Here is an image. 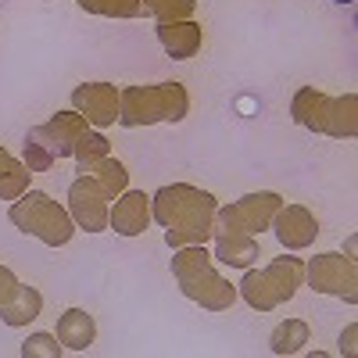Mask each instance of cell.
Masks as SVG:
<instances>
[{
  "label": "cell",
  "mask_w": 358,
  "mask_h": 358,
  "mask_svg": "<svg viewBox=\"0 0 358 358\" xmlns=\"http://www.w3.org/2000/svg\"><path fill=\"white\" fill-rule=\"evenodd\" d=\"M215 208H219L215 194L190 183H169L151 197V219L165 229V244L176 251L212 241Z\"/></svg>",
  "instance_id": "obj_1"
},
{
  "label": "cell",
  "mask_w": 358,
  "mask_h": 358,
  "mask_svg": "<svg viewBox=\"0 0 358 358\" xmlns=\"http://www.w3.org/2000/svg\"><path fill=\"white\" fill-rule=\"evenodd\" d=\"M172 276L190 297L194 305L204 312H229L236 305V287L215 273V258L208 251V244H190V248H176L172 251Z\"/></svg>",
  "instance_id": "obj_2"
},
{
  "label": "cell",
  "mask_w": 358,
  "mask_h": 358,
  "mask_svg": "<svg viewBox=\"0 0 358 358\" xmlns=\"http://www.w3.org/2000/svg\"><path fill=\"white\" fill-rule=\"evenodd\" d=\"M297 287H305V262L294 258V255H283V258H273L262 268H244V280L236 287V294L255 308V312H273L280 305H287L290 297L297 294Z\"/></svg>",
  "instance_id": "obj_3"
},
{
  "label": "cell",
  "mask_w": 358,
  "mask_h": 358,
  "mask_svg": "<svg viewBox=\"0 0 358 358\" xmlns=\"http://www.w3.org/2000/svg\"><path fill=\"white\" fill-rule=\"evenodd\" d=\"M8 219L15 229H22L25 236H36L47 248H65L76 236V222L69 215V208L57 204L43 190H25L18 201H11Z\"/></svg>",
  "instance_id": "obj_4"
},
{
  "label": "cell",
  "mask_w": 358,
  "mask_h": 358,
  "mask_svg": "<svg viewBox=\"0 0 358 358\" xmlns=\"http://www.w3.org/2000/svg\"><path fill=\"white\" fill-rule=\"evenodd\" d=\"M280 204H283V197L276 190H258V194H244L233 204H219L215 219H212V236H222L229 229L258 236V233H265L268 226H273Z\"/></svg>",
  "instance_id": "obj_5"
},
{
  "label": "cell",
  "mask_w": 358,
  "mask_h": 358,
  "mask_svg": "<svg viewBox=\"0 0 358 358\" xmlns=\"http://www.w3.org/2000/svg\"><path fill=\"white\" fill-rule=\"evenodd\" d=\"M305 280L315 294L341 297V301H348V305L358 301V265H355V258H348L341 251L315 255L305 265Z\"/></svg>",
  "instance_id": "obj_6"
},
{
  "label": "cell",
  "mask_w": 358,
  "mask_h": 358,
  "mask_svg": "<svg viewBox=\"0 0 358 358\" xmlns=\"http://www.w3.org/2000/svg\"><path fill=\"white\" fill-rule=\"evenodd\" d=\"M69 215L76 222V229L86 233H104L108 229V212H111V197L104 194V187L94 176H76L69 187Z\"/></svg>",
  "instance_id": "obj_7"
},
{
  "label": "cell",
  "mask_w": 358,
  "mask_h": 358,
  "mask_svg": "<svg viewBox=\"0 0 358 358\" xmlns=\"http://www.w3.org/2000/svg\"><path fill=\"white\" fill-rule=\"evenodd\" d=\"M155 122H165L162 83H155V86H122L118 90V126L140 129V126H155Z\"/></svg>",
  "instance_id": "obj_8"
},
{
  "label": "cell",
  "mask_w": 358,
  "mask_h": 358,
  "mask_svg": "<svg viewBox=\"0 0 358 358\" xmlns=\"http://www.w3.org/2000/svg\"><path fill=\"white\" fill-rule=\"evenodd\" d=\"M72 108L94 129L118 122V86L115 83H79L72 90Z\"/></svg>",
  "instance_id": "obj_9"
},
{
  "label": "cell",
  "mask_w": 358,
  "mask_h": 358,
  "mask_svg": "<svg viewBox=\"0 0 358 358\" xmlns=\"http://www.w3.org/2000/svg\"><path fill=\"white\" fill-rule=\"evenodd\" d=\"M276 233V241L287 248V251H305L315 244L319 236V219L308 212L305 204H280V212L273 219V226H268Z\"/></svg>",
  "instance_id": "obj_10"
},
{
  "label": "cell",
  "mask_w": 358,
  "mask_h": 358,
  "mask_svg": "<svg viewBox=\"0 0 358 358\" xmlns=\"http://www.w3.org/2000/svg\"><path fill=\"white\" fill-rule=\"evenodd\" d=\"M151 226V197L143 190H126L111 201L108 212V229H115L118 236H140Z\"/></svg>",
  "instance_id": "obj_11"
},
{
  "label": "cell",
  "mask_w": 358,
  "mask_h": 358,
  "mask_svg": "<svg viewBox=\"0 0 358 358\" xmlns=\"http://www.w3.org/2000/svg\"><path fill=\"white\" fill-rule=\"evenodd\" d=\"M155 33H158L162 50L172 57V62H190L204 43V29L194 18H187V22H158Z\"/></svg>",
  "instance_id": "obj_12"
},
{
  "label": "cell",
  "mask_w": 358,
  "mask_h": 358,
  "mask_svg": "<svg viewBox=\"0 0 358 358\" xmlns=\"http://www.w3.org/2000/svg\"><path fill=\"white\" fill-rule=\"evenodd\" d=\"M40 129H43V136L50 140L57 162H62V158H72L76 140L90 129V122H86V118L72 108V111H57V115H50L47 122H40Z\"/></svg>",
  "instance_id": "obj_13"
},
{
  "label": "cell",
  "mask_w": 358,
  "mask_h": 358,
  "mask_svg": "<svg viewBox=\"0 0 358 358\" xmlns=\"http://www.w3.org/2000/svg\"><path fill=\"white\" fill-rule=\"evenodd\" d=\"M212 241H215L212 258L222 262V265H229V268H251V265L262 258L258 236H251V233L229 229V233H222V236H212Z\"/></svg>",
  "instance_id": "obj_14"
},
{
  "label": "cell",
  "mask_w": 358,
  "mask_h": 358,
  "mask_svg": "<svg viewBox=\"0 0 358 358\" xmlns=\"http://www.w3.org/2000/svg\"><path fill=\"white\" fill-rule=\"evenodd\" d=\"M54 337L62 341L65 351H86V348H94V341H97V322L83 308H69V312L57 315Z\"/></svg>",
  "instance_id": "obj_15"
},
{
  "label": "cell",
  "mask_w": 358,
  "mask_h": 358,
  "mask_svg": "<svg viewBox=\"0 0 358 358\" xmlns=\"http://www.w3.org/2000/svg\"><path fill=\"white\" fill-rule=\"evenodd\" d=\"M322 136H334V140H355L358 133V97L344 94V97H330L322 111Z\"/></svg>",
  "instance_id": "obj_16"
},
{
  "label": "cell",
  "mask_w": 358,
  "mask_h": 358,
  "mask_svg": "<svg viewBox=\"0 0 358 358\" xmlns=\"http://www.w3.org/2000/svg\"><path fill=\"white\" fill-rule=\"evenodd\" d=\"M326 101H330V94H322V90H315V86H301V90L294 94V101H290V118H294L301 129L319 133V129H322Z\"/></svg>",
  "instance_id": "obj_17"
},
{
  "label": "cell",
  "mask_w": 358,
  "mask_h": 358,
  "mask_svg": "<svg viewBox=\"0 0 358 358\" xmlns=\"http://www.w3.org/2000/svg\"><path fill=\"white\" fill-rule=\"evenodd\" d=\"M312 341V330L305 319H283L273 337H268V351H273L276 358H287V355H301L305 344Z\"/></svg>",
  "instance_id": "obj_18"
},
{
  "label": "cell",
  "mask_w": 358,
  "mask_h": 358,
  "mask_svg": "<svg viewBox=\"0 0 358 358\" xmlns=\"http://www.w3.org/2000/svg\"><path fill=\"white\" fill-rule=\"evenodd\" d=\"M43 312V294L36 287H25L15 294V301L0 308V319H4V326H11V330H18V326H29L33 319H40Z\"/></svg>",
  "instance_id": "obj_19"
},
{
  "label": "cell",
  "mask_w": 358,
  "mask_h": 358,
  "mask_svg": "<svg viewBox=\"0 0 358 358\" xmlns=\"http://www.w3.org/2000/svg\"><path fill=\"white\" fill-rule=\"evenodd\" d=\"M22 165H25L29 172H50V169L57 165V155H54V147H50V140L43 136L40 126H33V129L25 133V143H22Z\"/></svg>",
  "instance_id": "obj_20"
},
{
  "label": "cell",
  "mask_w": 358,
  "mask_h": 358,
  "mask_svg": "<svg viewBox=\"0 0 358 358\" xmlns=\"http://www.w3.org/2000/svg\"><path fill=\"white\" fill-rule=\"evenodd\" d=\"M29 172L15 155H8L4 147H0V201H18L25 190H29Z\"/></svg>",
  "instance_id": "obj_21"
},
{
  "label": "cell",
  "mask_w": 358,
  "mask_h": 358,
  "mask_svg": "<svg viewBox=\"0 0 358 358\" xmlns=\"http://www.w3.org/2000/svg\"><path fill=\"white\" fill-rule=\"evenodd\" d=\"M111 155V143H108V136H101L97 129H86L79 140H76V151H72V158H76V169L86 176V172H94V165L101 162V158H108Z\"/></svg>",
  "instance_id": "obj_22"
},
{
  "label": "cell",
  "mask_w": 358,
  "mask_h": 358,
  "mask_svg": "<svg viewBox=\"0 0 358 358\" xmlns=\"http://www.w3.org/2000/svg\"><path fill=\"white\" fill-rule=\"evenodd\" d=\"M86 176H94L97 183L104 187V194L115 201L118 194H126L129 190V172H126V165L118 162L115 155H108V158H101L97 165H94V172H86Z\"/></svg>",
  "instance_id": "obj_23"
},
{
  "label": "cell",
  "mask_w": 358,
  "mask_h": 358,
  "mask_svg": "<svg viewBox=\"0 0 358 358\" xmlns=\"http://www.w3.org/2000/svg\"><path fill=\"white\" fill-rule=\"evenodd\" d=\"M76 4L101 18H140L143 15L140 0H76Z\"/></svg>",
  "instance_id": "obj_24"
},
{
  "label": "cell",
  "mask_w": 358,
  "mask_h": 358,
  "mask_svg": "<svg viewBox=\"0 0 358 358\" xmlns=\"http://www.w3.org/2000/svg\"><path fill=\"white\" fill-rule=\"evenodd\" d=\"M162 97H165V122L176 126V122H183V118L190 115V94H187V86L183 83H162Z\"/></svg>",
  "instance_id": "obj_25"
},
{
  "label": "cell",
  "mask_w": 358,
  "mask_h": 358,
  "mask_svg": "<svg viewBox=\"0 0 358 358\" xmlns=\"http://www.w3.org/2000/svg\"><path fill=\"white\" fill-rule=\"evenodd\" d=\"M62 341H57L54 334H29L18 348L22 358H62Z\"/></svg>",
  "instance_id": "obj_26"
},
{
  "label": "cell",
  "mask_w": 358,
  "mask_h": 358,
  "mask_svg": "<svg viewBox=\"0 0 358 358\" xmlns=\"http://www.w3.org/2000/svg\"><path fill=\"white\" fill-rule=\"evenodd\" d=\"M18 290H22V280L11 273L8 265H0V308H4V305H11Z\"/></svg>",
  "instance_id": "obj_27"
},
{
  "label": "cell",
  "mask_w": 358,
  "mask_h": 358,
  "mask_svg": "<svg viewBox=\"0 0 358 358\" xmlns=\"http://www.w3.org/2000/svg\"><path fill=\"white\" fill-rule=\"evenodd\" d=\"M355 337H358V326L351 322V326H348V330L341 334V355H348V358L355 355Z\"/></svg>",
  "instance_id": "obj_28"
},
{
  "label": "cell",
  "mask_w": 358,
  "mask_h": 358,
  "mask_svg": "<svg viewBox=\"0 0 358 358\" xmlns=\"http://www.w3.org/2000/svg\"><path fill=\"white\" fill-rule=\"evenodd\" d=\"M140 4H143V15H151V11L162 4V0H140Z\"/></svg>",
  "instance_id": "obj_29"
},
{
  "label": "cell",
  "mask_w": 358,
  "mask_h": 358,
  "mask_svg": "<svg viewBox=\"0 0 358 358\" xmlns=\"http://www.w3.org/2000/svg\"><path fill=\"white\" fill-rule=\"evenodd\" d=\"M355 248H358V236H348V251H344V255L355 258Z\"/></svg>",
  "instance_id": "obj_30"
},
{
  "label": "cell",
  "mask_w": 358,
  "mask_h": 358,
  "mask_svg": "<svg viewBox=\"0 0 358 358\" xmlns=\"http://www.w3.org/2000/svg\"><path fill=\"white\" fill-rule=\"evenodd\" d=\"M334 4H355V0H334Z\"/></svg>",
  "instance_id": "obj_31"
}]
</instances>
